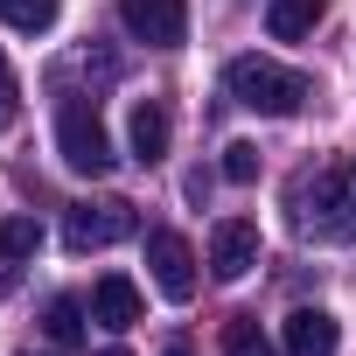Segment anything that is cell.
I'll list each match as a JSON object with an SVG mask.
<instances>
[{
    "label": "cell",
    "instance_id": "1",
    "mask_svg": "<svg viewBox=\"0 0 356 356\" xmlns=\"http://www.w3.org/2000/svg\"><path fill=\"white\" fill-rule=\"evenodd\" d=\"M293 224H300V238L356 245V161H349V168L300 175V189H293Z\"/></svg>",
    "mask_w": 356,
    "mask_h": 356
},
{
    "label": "cell",
    "instance_id": "2",
    "mask_svg": "<svg viewBox=\"0 0 356 356\" xmlns=\"http://www.w3.org/2000/svg\"><path fill=\"white\" fill-rule=\"evenodd\" d=\"M224 84H231V98H238L245 112H259V119H293V112L314 98V84H307L300 70L273 63V56H238V63L224 70Z\"/></svg>",
    "mask_w": 356,
    "mask_h": 356
},
{
    "label": "cell",
    "instance_id": "3",
    "mask_svg": "<svg viewBox=\"0 0 356 356\" xmlns=\"http://www.w3.org/2000/svg\"><path fill=\"white\" fill-rule=\"evenodd\" d=\"M56 154L77 175H105L112 168V133L98 119V98H63L56 105Z\"/></svg>",
    "mask_w": 356,
    "mask_h": 356
},
{
    "label": "cell",
    "instance_id": "4",
    "mask_svg": "<svg viewBox=\"0 0 356 356\" xmlns=\"http://www.w3.org/2000/svg\"><path fill=\"white\" fill-rule=\"evenodd\" d=\"M140 231V217H133V203H119V196H105V203H70L63 210V245L70 252H105V245H119V238H133Z\"/></svg>",
    "mask_w": 356,
    "mask_h": 356
},
{
    "label": "cell",
    "instance_id": "5",
    "mask_svg": "<svg viewBox=\"0 0 356 356\" xmlns=\"http://www.w3.org/2000/svg\"><path fill=\"white\" fill-rule=\"evenodd\" d=\"M119 29L147 49H182L189 42V0H119Z\"/></svg>",
    "mask_w": 356,
    "mask_h": 356
},
{
    "label": "cell",
    "instance_id": "6",
    "mask_svg": "<svg viewBox=\"0 0 356 356\" xmlns=\"http://www.w3.org/2000/svg\"><path fill=\"white\" fill-rule=\"evenodd\" d=\"M147 273H154V286H161L175 307L196 300V252H189L182 231H147Z\"/></svg>",
    "mask_w": 356,
    "mask_h": 356
},
{
    "label": "cell",
    "instance_id": "7",
    "mask_svg": "<svg viewBox=\"0 0 356 356\" xmlns=\"http://www.w3.org/2000/svg\"><path fill=\"white\" fill-rule=\"evenodd\" d=\"M259 266V224L252 217H224L217 231H210V280H245Z\"/></svg>",
    "mask_w": 356,
    "mask_h": 356
},
{
    "label": "cell",
    "instance_id": "8",
    "mask_svg": "<svg viewBox=\"0 0 356 356\" xmlns=\"http://www.w3.org/2000/svg\"><path fill=\"white\" fill-rule=\"evenodd\" d=\"M280 342H286V356H335L342 349V321L328 307H293L280 321Z\"/></svg>",
    "mask_w": 356,
    "mask_h": 356
},
{
    "label": "cell",
    "instance_id": "9",
    "mask_svg": "<svg viewBox=\"0 0 356 356\" xmlns=\"http://www.w3.org/2000/svg\"><path fill=\"white\" fill-rule=\"evenodd\" d=\"M84 307H91V321H98V328L126 335V328L140 321V286H133L126 273H105V280L91 286V300H84Z\"/></svg>",
    "mask_w": 356,
    "mask_h": 356
},
{
    "label": "cell",
    "instance_id": "10",
    "mask_svg": "<svg viewBox=\"0 0 356 356\" xmlns=\"http://www.w3.org/2000/svg\"><path fill=\"white\" fill-rule=\"evenodd\" d=\"M168 133H175L168 105H161V98H140V105H133V126H126V140H133V161H140V168L168 161Z\"/></svg>",
    "mask_w": 356,
    "mask_h": 356
},
{
    "label": "cell",
    "instance_id": "11",
    "mask_svg": "<svg viewBox=\"0 0 356 356\" xmlns=\"http://www.w3.org/2000/svg\"><path fill=\"white\" fill-rule=\"evenodd\" d=\"M321 15H328V0H273L266 8V35L273 42H300V35H314Z\"/></svg>",
    "mask_w": 356,
    "mask_h": 356
},
{
    "label": "cell",
    "instance_id": "12",
    "mask_svg": "<svg viewBox=\"0 0 356 356\" xmlns=\"http://www.w3.org/2000/svg\"><path fill=\"white\" fill-rule=\"evenodd\" d=\"M56 15H63V0H0V22L15 35H49Z\"/></svg>",
    "mask_w": 356,
    "mask_h": 356
},
{
    "label": "cell",
    "instance_id": "13",
    "mask_svg": "<svg viewBox=\"0 0 356 356\" xmlns=\"http://www.w3.org/2000/svg\"><path fill=\"white\" fill-rule=\"evenodd\" d=\"M224 356H280V349L266 342V328H259L252 314H238V321L224 328Z\"/></svg>",
    "mask_w": 356,
    "mask_h": 356
},
{
    "label": "cell",
    "instance_id": "14",
    "mask_svg": "<svg viewBox=\"0 0 356 356\" xmlns=\"http://www.w3.org/2000/svg\"><path fill=\"white\" fill-rule=\"evenodd\" d=\"M84 314H91L84 300H70V293H56V300H49V321H42V328H49L56 342H77V335H84Z\"/></svg>",
    "mask_w": 356,
    "mask_h": 356
},
{
    "label": "cell",
    "instance_id": "15",
    "mask_svg": "<svg viewBox=\"0 0 356 356\" xmlns=\"http://www.w3.org/2000/svg\"><path fill=\"white\" fill-rule=\"evenodd\" d=\"M35 245H42L35 217H8V224H0V252H8V259H29Z\"/></svg>",
    "mask_w": 356,
    "mask_h": 356
},
{
    "label": "cell",
    "instance_id": "16",
    "mask_svg": "<svg viewBox=\"0 0 356 356\" xmlns=\"http://www.w3.org/2000/svg\"><path fill=\"white\" fill-rule=\"evenodd\" d=\"M224 182H259V147L252 140H231L224 147Z\"/></svg>",
    "mask_w": 356,
    "mask_h": 356
},
{
    "label": "cell",
    "instance_id": "17",
    "mask_svg": "<svg viewBox=\"0 0 356 356\" xmlns=\"http://www.w3.org/2000/svg\"><path fill=\"white\" fill-rule=\"evenodd\" d=\"M15 112H22V84H15V70H8V56H0V133L15 126Z\"/></svg>",
    "mask_w": 356,
    "mask_h": 356
},
{
    "label": "cell",
    "instance_id": "18",
    "mask_svg": "<svg viewBox=\"0 0 356 356\" xmlns=\"http://www.w3.org/2000/svg\"><path fill=\"white\" fill-rule=\"evenodd\" d=\"M168 356H189V342H168Z\"/></svg>",
    "mask_w": 356,
    "mask_h": 356
},
{
    "label": "cell",
    "instance_id": "19",
    "mask_svg": "<svg viewBox=\"0 0 356 356\" xmlns=\"http://www.w3.org/2000/svg\"><path fill=\"white\" fill-rule=\"evenodd\" d=\"M98 356H126V349H98Z\"/></svg>",
    "mask_w": 356,
    "mask_h": 356
}]
</instances>
